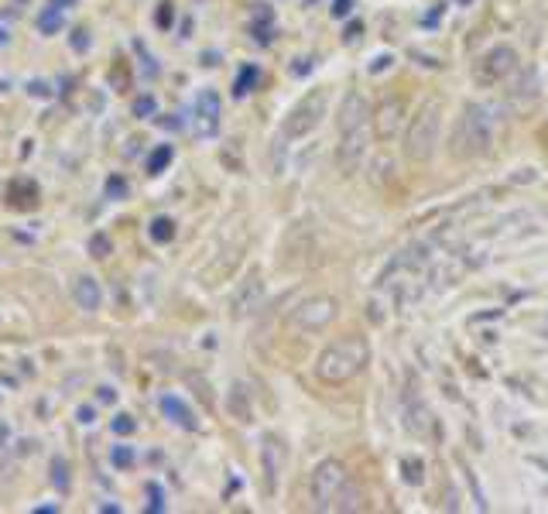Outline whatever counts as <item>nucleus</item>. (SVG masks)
<instances>
[{
  "label": "nucleus",
  "mask_w": 548,
  "mask_h": 514,
  "mask_svg": "<svg viewBox=\"0 0 548 514\" xmlns=\"http://www.w3.org/2000/svg\"><path fill=\"white\" fill-rule=\"evenodd\" d=\"M370 364V343L364 336H343V340L329 343L316 357V377L322 384H346L357 374H364Z\"/></svg>",
  "instance_id": "1"
},
{
  "label": "nucleus",
  "mask_w": 548,
  "mask_h": 514,
  "mask_svg": "<svg viewBox=\"0 0 548 514\" xmlns=\"http://www.w3.org/2000/svg\"><path fill=\"white\" fill-rule=\"evenodd\" d=\"M490 141H494V117H490V110L483 103H466L453 127V144H449L453 158L470 162V158L487 155Z\"/></svg>",
  "instance_id": "2"
},
{
  "label": "nucleus",
  "mask_w": 548,
  "mask_h": 514,
  "mask_svg": "<svg viewBox=\"0 0 548 514\" xmlns=\"http://www.w3.org/2000/svg\"><path fill=\"white\" fill-rule=\"evenodd\" d=\"M442 117H446L442 100H425L422 107H418V114L411 117L408 134H405V155L415 165H425L435 158V148H439V138H442Z\"/></svg>",
  "instance_id": "3"
},
{
  "label": "nucleus",
  "mask_w": 548,
  "mask_h": 514,
  "mask_svg": "<svg viewBox=\"0 0 548 514\" xmlns=\"http://www.w3.org/2000/svg\"><path fill=\"white\" fill-rule=\"evenodd\" d=\"M326 110H329V90H322V86H319V90L305 93L302 100H298L295 107L288 110V117L281 120V138H285V141L309 138V134L322 124Z\"/></svg>",
  "instance_id": "4"
},
{
  "label": "nucleus",
  "mask_w": 548,
  "mask_h": 514,
  "mask_svg": "<svg viewBox=\"0 0 548 514\" xmlns=\"http://www.w3.org/2000/svg\"><path fill=\"white\" fill-rule=\"evenodd\" d=\"M350 480V470L343 467L340 460H322L316 470H312L309 480V494H312V508L316 511H333L336 497Z\"/></svg>",
  "instance_id": "5"
},
{
  "label": "nucleus",
  "mask_w": 548,
  "mask_h": 514,
  "mask_svg": "<svg viewBox=\"0 0 548 514\" xmlns=\"http://www.w3.org/2000/svg\"><path fill=\"white\" fill-rule=\"evenodd\" d=\"M518 72V52L511 45H494L483 52V59L473 66V83L477 86H497Z\"/></svg>",
  "instance_id": "6"
},
{
  "label": "nucleus",
  "mask_w": 548,
  "mask_h": 514,
  "mask_svg": "<svg viewBox=\"0 0 548 514\" xmlns=\"http://www.w3.org/2000/svg\"><path fill=\"white\" fill-rule=\"evenodd\" d=\"M336 316H340V302L333 295H312V299L295 305L292 326L302 329V333H319V329L333 326Z\"/></svg>",
  "instance_id": "7"
},
{
  "label": "nucleus",
  "mask_w": 548,
  "mask_h": 514,
  "mask_svg": "<svg viewBox=\"0 0 548 514\" xmlns=\"http://www.w3.org/2000/svg\"><path fill=\"white\" fill-rule=\"evenodd\" d=\"M220 117H223V103H220V93L216 90H203L192 103V131L196 138H216L220 134Z\"/></svg>",
  "instance_id": "8"
},
{
  "label": "nucleus",
  "mask_w": 548,
  "mask_h": 514,
  "mask_svg": "<svg viewBox=\"0 0 548 514\" xmlns=\"http://www.w3.org/2000/svg\"><path fill=\"white\" fill-rule=\"evenodd\" d=\"M288 463V449L278 436H264L261 443V480H264V494L274 497L281 484V473H285Z\"/></svg>",
  "instance_id": "9"
},
{
  "label": "nucleus",
  "mask_w": 548,
  "mask_h": 514,
  "mask_svg": "<svg viewBox=\"0 0 548 514\" xmlns=\"http://www.w3.org/2000/svg\"><path fill=\"white\" fill-rule=\"evenodd\" d=\"M261 302H264V281H261V275H257V271H251V275L240 281V288L233 292V299H230L233 319L251 316V312L261 309Z\"/></svg>",
  "instance_id": "10"
},
{
  "label": "nucleus",
  "mask_w": 548,
  "mask_h": 514,
  "mask_svg": "<svg viewBox=\"0 0 548 514\" xmlns=\"http://www.w3.org/2000/svg\"><path fill=\"white\" fill-rule=\"evenodd\" d=\"M374 134L377 141H394L401 134V120H405V103L401 100H384L381 107L374 110Z\"/></svg>",
  "instance_id": "11"
},
{
  "label": "nucleus",
  "mask_w": 548,
  "mask_h": 514,
  "mask_svg": "<svg viewBox=\"0 0 548 514\" xmlns=\"http://www.w3.org/2000/svg\"><path fill=\"white\" fill-rule=\"evenodd\" d=\"M158 408H161V415H165L168 422L179 425V429H185V432H196L199 429V422H196V415H192V408L185 405L179 395H165V398L158 401Z\"/></svg>",
  "instance_id": "12"
},
{
  "label": "nucleus",
  "mask_w": 548,
  "mask_h": 514,
  "mask_svg": "<svg viewBox=\"0 0 548 514\" xmlns=\"http://www.w3.org/2000/svg\"><path fill=\"white\" fill-rule=\"evenodd\" d=\"M72 299H76L79 309L96 312V309H100V305H103L100 281H96L93 275H79L76 281H72Z\"/></svg>",
  "instance_id": "13"
},
{
  "label": "nucleus",
  "mask_w": 548,
  "mask_h": 514,
  "mask_svg": "<svg viewBox=\"0 0 548 514\" xmlns=\"http://www.w3.org/2000/svg\"><path fill=\"white\" fill-rule=\"evenodd\" d=\"M7 203L14 206V210H31V206H38V186L28 179H18L7 186Z\"/></svg>",
  "instance_id": "14"
},
{
  "label": "nucleus",
  "mask_w": 548,
  "mask_h": 514,
  "mask_svg": "<svg viewBox=\"0 0 548 514\" xmlns=\"http://www.w3.org/2000/svg\"><path fill=\"white\" fill-rule=\"evenodd\" d=\"M364 508V491H360V484L357 480H346V487L340 491V497H336V504H333V511H360Z\"/></svg>",
  "instance_id": "15"
},
{
  "label": "nucleus",
  "mask_w": 548,
  "mask_h": 514,
  "mask_svg": "<svg viewBox=\"0 0 548 514\" xmlns=\"http://www.w3.org/2000/svg\"><path fill=\"white\" fill-rule=\"evenodd\" d=\"M148 237L155 240V244H172L175 240V220L172 216H155L148 227Z\"/></svg>",
  "instance_id": "16"
},
{
  "label": "nucleus",
  "mask_w": 548,
  "mask_h": 514,
  "mask_svg": "<svg viewBox=\"0 0 548 514\" xmlns=\"http://www.w3.org/2000/svg\"><path fill=\"white\" fill-rule=\"evenodd\" d=\"M35 24H38V31H42V35H59L62 31V7H45L42 14H38L35 18Z\"/></svg>",
  "instance_id": "17"
},
{
  "label": "nucleus",
  "mask_w": 548,
  "mask_h": 514,
  "mask_svg": "<svg viewBox=\"0 0 548 514\" xmlns=\"http://www.w3.org/2000/svg\"><path fill=\"white\" fill-rule=\"evenodd\" d=\"M172 158H175V148H172V144H158V148L148 155V172H151V175H161L168 165H172Z\"/></svg>",
  "instance_id": "18"
},
{
  "label": "nucleus",
  "mask_w": 548,
  "mask_h": 514,
  "mask_svg": "<svg viewBox=\"0 0 548 514\" xmlns=\"http://www.w3.org/2000/svg\"><path fill=\"white\" fill-rule=\"evenodd\" d=\"M227 405H230V412H233V419H237V422H251V401H247L244 388H233Z\"/></svg>",
  "instance_id": "19"
},
{
  "label": "nucleus",
  "mask_w": 548,
  "mask_h": 514,
  "mask_svg": "<svg viewBox=\"0 0 548 514\" xmlns=\"http://www.w3.org/2000/svg\"><path fill=\"white\" fill-rule=\"evenodd\" d=\"M52 487L55 491H62V494L72 491V473H69V463L62 460V456H55L52 460Z\"/></svg>",
  "instance_id": "20"
},
{
  "label": "nucleus",
  "mask_w": 548,
  "mask_h": 514,
  "mask_svg": "<svg viewBox=\"0 0 548 514\" xmlns=\"http://www.w3.org/2000/svg\"><path fill=\"white\" fill-rule=\"evenodd\" d=\"M257 79H261V69L244 66V69H240V76H237V83H233V96H237V100H240V96H247L257 86Z\"/></svg>",
  "instance_id": "21"
},
{
  "label": "nucleus",
  "mask_w": 548,
  "mask_h": 514,
  "mask_svg": "<svg viewBox=\"0 0 548 514\" xmlns=\"http://www.w3.org/2000/svg\"><path fill=\"white\" fill-rule=\"evenodd\" d=\"M155 110H158V103H155V96L151 93H144V96H137V100L131 103V114L134 117H155Z\"/></svg>",
  "instance_id": "22"
},
{
  "label": "nucleus",
  "mask_w": 548,
  "mask_h": 514,
  "mask_svg": "<svg viewBox=\"0 0 548 514\" xmlns=\"http://www.w3.org/2000/svg\"><path fill=\"white\" fill-rule=\"evenodd\" d=\"M110 463H114L117 470H131L134 467V449L131 446H114L110 449Z\"/></svg>",
  "instance_id": "23"
},
{
  "label": "nucleus",
  "mask_w": 548,
  "mask_h": 514,
  "mask_svg": "<svg viewBox=\"0 0 548 514\" xmlns=\"http://www.w3.org/2000/svg\"><path fill=\"white\" fill-rule=\"evenodd\" d=\"M127 192H131V186H127L124 175H110L107 179V199H127Z\"/></svg>",
  "instance_id": "24"
},
{
  "label": "nucleus",
  "mask_w": 548,
  "mask_h": 514,
  "mask_svg": "<svg viewBox=\"0 0 548 514\" xmlns=\"http://www.w3.org/2000/svg\"><path fill=\"white\" fill-rule=\"evenodd\" d=\"M90 254L100 257V261H103V257H110V237L107 234H93L90 237Z\"/></svg>",
  "instance_id": "25"
},
{
  "label": "nucleus",
  "mask_w": 548,
  "mask_h": 514,
  "mask_svg": "<svg viewBox=\"0 0 548 514\" xmlns=\"http://www.w3.org/2000/svg\"><path fill=\"white\" fill-rule=\"evenodd\" d=\"M110 429H114V436H131V432L137 429V422L131 419V415H117V419L110 422Z\"/></svg>",
  "instance_id": "26"
},
{
  "label": "nucleus",
  "mask_w": 548,
  "mask_h": 514,
  "mask_svg": "<svg viewBox=\"0 0 548 514\" xmlns=\"http://www.w3.org/2000/svg\"><path fill=\"white\" fill-rule=\"evenodd\" d=\"M401 467H405L408 484H422V463H418V460H401Z\"/></svg>",
  "instance_id": "27"
},
{
  "label": "nucleus",
  "mask_w": 548,
  "mask_h": 514,
  "mask_svg": "<svg viewBox=\"0 0 548 514\" xmlns=\"http://www.w3.org/2000/svg\"><path fill=\"white\" fill-rule=\"evenodd\" d=\"M148 497H151V501H148V511H165V501H161V487L158 484H148Z\"/></svg>",
  "instance_id": "28"
},
{
  "label": "nucleus",
  "mask_w": 548,
  "mask_h": 514,
  "mask_svg": "<svg viewBox=\"0 0 548 514\" xmlns=\"http://www.w3.org/2000/svg\"><path fill=\"white\" fill-rule=\"evenodd\" d=\"M72 48H76V52H86V48H90V31L86 28L72 31Z\"/></svg>",
  "instance_id": "29"
},
{
  "label": "nucleus",
  "mask_w": 548,
  "mask_h": 514,
  "mask_svg": "<svg viewBox=\"0 0 548 514\" xmlns=\"http://www.w3.org/2000/svg\"><path fill=\"white\" fill-rule=\"evenodd\" d=\"M350 4H353V0H336V7H333V18H343V14H350Z\"/></svg>",
  "instance_id": "30"
},
{
  "label": "nucleus",
  "mask_w": 548,
  "mask_h": 514,
  "mask_svg": "<svg viewBox=\"0 0 548 514\" xmlns=\"http://www.w3.org/2000/svg\"><path fill=\"white\" fill-rule=\"evenodd\" d=\"M172 18H175V14H168V4H161V11H158V24H161V28H168V24H172Z\"/></svg>",
  "instance_id": "31"
},
{
  "label": "nucleus",
  "mask_w": 548,
  "mask_h": 514,
  "mask_svg": "<svg viewBox=\"0 0 548 514\" xmlns=\"http://www.w3.org/2000/svg\"><path fill=\"white\" fill-rule=\"evenodd\" d=\"M28 93H31V96H48V86H45V83H31V86H28Z\"/></svg>",
  "instance_id": "32"
},
{
  "label": "nucleus",
  "mask_w": 548,
  "mask_h": 514,
  "mask_svg": "<svg viewBox=\"0 0 548 514\" xmlns=\"http://www.w3.org/2000/svg\"><path fill=\"white\" fill-rule=\"evenodd\" d=\"M79 422H86V425H93V408H79Z\"/></svg>",
  "instance_id": "33"
},
{
  "label": "nucleus",
  "mask_w": 548,
  "mask_h": 514,
  "mask_svg": "<svg viewBox=\"0 0 548 514\" xmlns=\"http://www.w3.org/2000/svg\"><path fill=\"white\" fill-rule=\"evenodd\" d=\"M35 511H38V514H55V511H62V508H59V504H38Z\"/></svg>",
  "instance_id": "34"
},
{
  "label": "nucleus",
  "mask_w": 548,
  "mask_h": 514,
  "mask_svg": "<svg viewBox=\"0 0 548 514\" xmlns=\"http://www.w3.org/2000/svg\"><path fill=\"white\" fill-rule=\"evenodd\" d=\"M7 439H11V429H7V422H0V446H7Z\"/></svg>",
  "instance_id": "35"
},
{
  "label": "nucleus",
  "mask_w": 548,
  "mask_h": 514,
  "mask_svg": "<svg viewBox=\"0 0 548 514\" xmlns=\"http://www.w3.org/2000/svg\"><path fill=\"white\" fill-rule=\"evenodd\" d=\"M100 401H114V388H100Z\"/></svg>",
  "instance_id": "36"
},
{
  "label": "nucleus",
  "mask_w": 548,
  "mask_h": 514,
  "mask_svg": "<svg viewBox=\"0 0 548 514\" xmlns=\"http://www.w3.org/2000/svg\"><path fill=\"white\" fill-rule=\"evenodd\" d=\"M52 4H55V7H69L72 0H52Z\"/></svg>",
  "instance_id": "37"
},
{
  "label": "nucleus",
  "mask_w": 548,
  "mask_h": 514,
  "mask_svg": "<svg viewBox=\"0 0 548 514\" xmlns=\"http://www.w3.org/2000/svg\"><path fill=\"white\" fill-rule=\"evenodd\" d=\"M7 42V38H4V31H0V45H4Z\"/></svg>",
  "instance_id": "38"
},
{
  "label": "nucleus",
  "mask_w": 548,
  "mask_h": 514,
  "mask_svg": "<svg viewBox=\"0 0 548 514\" xmlns=\"http://www.w3.org/2000/svg\"><path fill=\"white\" fill-rule=\"evenodd\" d=\"M459 4H470V0H459Z\"/></svg>",
  "instance_id": "39"
}]
</instances>
